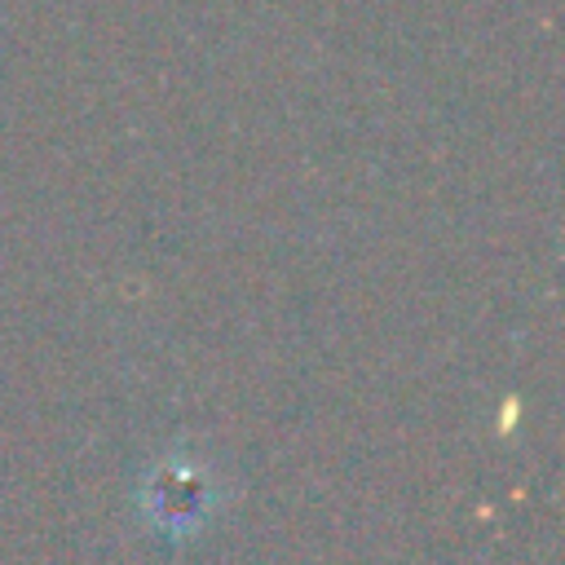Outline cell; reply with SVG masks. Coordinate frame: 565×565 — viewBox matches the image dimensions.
I'll list each match as a JSON object with an SVG mask.
<instances>
[{"mask_svg": "<svg viewBox=\"0 0 565 565\" xmlns=\"http://www.w3.org/2000/svg\"><path fill=\"white\" fill-rule=\"evenodd\" d=\"M207 499H212V494H207V477H203L199 468L181 463V459H168L159 472H150L146 508H150V516H154L163 530H172V534L199 525V521L207 516Z\"/></svg>", "mask_w": 565, "mask_h": 565, "instance_id": "6da1fadb", "label": "cell"}]
</instances>
